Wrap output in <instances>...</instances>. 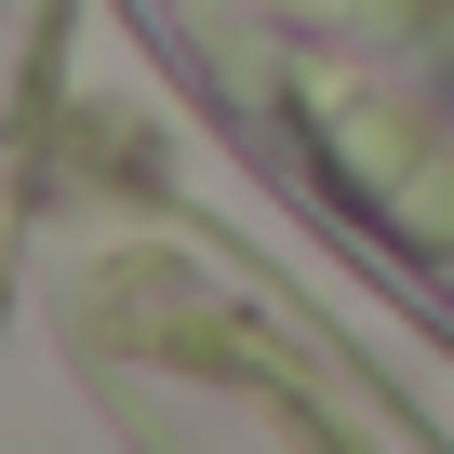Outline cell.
Listing matches in <instances>:
<instances>
[{
	"label": "cell",
	"mask_w": 454,
	"mask_h": 454,
	"mask_svg": "<svg viewBox=\"0 0 454 454\" xmlns=\"http://www.w3.org/2000/svg\"><path fill=\"white\" fill-rule=\"evenodd\" d=\"M27 294L107 441H414V414L334 348V321H308L81 94L41 160Z\"/></svg>",
	"instance_id": "obj_1"
}]
</instances>
